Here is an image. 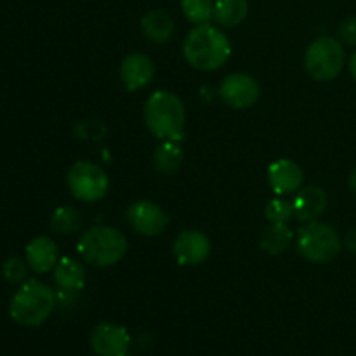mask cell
<instances>
[{
  "label": "cell",
  "mask_w": 356,
  "mask_h": 356,
  "mask_svg": "<svg viewBox=\"0 0 356 356\" xmlns=\"http://www.w3.org/2000/svg\"><path fill=\"white\" fill-rule=\"evenodd\" d=\"M183 56L198 72H216L232 56V44L219 26L195 24L183 42Z\"/></svg>",
  "instance_id": "1"
},
{
  "label": "cell",
  "mask_w": 356,
  "mask_h": 356,
  "mask_svg": "<svg viewBox=\"0 0 356 356\" xmlns=\"http://www.w3.org/2000/svg\"><path fill=\"white\" fill-rule=\"evenodd\" d=\"M58 299L56 292L40 280H26L9 302V315L17 325L38 327L52 315Z\"/></svg>",
  "instance_id": "2"
},
{
  "label": "cell",
  "mask_w": 356,
  "mask_h": 356,
  "mask_svg": "<svg viewBox=\"0 0 356 356\" xmlns=\"http://www.w3.org/2000/svg\"><path fill=\"white\" fill-rule=\"evenodd\" d=\"M143 118L148 131L159 139H179L183 136L186 110L184 103L170 90H156L146 99Z\"/></svg>",
  "instance_id": "3"
},
{
  "label": "cell",
  "mask_w": 356,
  "mask_h": 356,
  "mask_svg": "<svg viewBox=\"0 0 356 356\" xmlns=\"http://www.w3.org/2000/svg\"><path fill=\"white\" fill-rule=\"evenodd\" d=\"M80 257L94 268H110L127 254V238L111 226H94L76 243Z\"/></svg>",
  "instance_id": "4"
},
{
  "label": "cell",
  "mask_w": 356,
  "mask_h": 356,
  "mask_svg": "<svg viewBox=\"0 0 356 356\" xmlns=\"http://www.w3.org/2000/svg\"><path fill=\"white\" fill-rule=\"evenodd\" d=\"M343 249L339 233L327 222H306L298 233V252L313 264H327L336 259Z\"/></svg>",
  "instance_id": "5"
},
{
  "label": "cell",
  "mask_w": 356,
  "mask_h": 356,
  "mask_svg": "<svg viewBox=\"0 0 356 356\" xmlns=\"http://www.w3.org/2000/svg\"><path fill=\"white\" fill-rule=\"evenodd\" d=\"M343 42L334 37H318L305 52V70L316 82H330L344 68Z\"/></svg>",
  "instance_id": "6"
},
{
  "label": "cell",
  "mask_w": 356,
  "mask_h": 356,
  "mask_svg": "<svg viewBox=\"0 0 356 356\" xmlns=\"http://www.w3.org/2000/svg\"><path fill=\"white\" fill-rule=\"evenodd\" d=\"M70 193L80 202H97L106 197L110 179L99 165L92 162H76L66 176Z\"/></svg>",
  "instance_id": "7"
},
{
  "label": "cell",
  "mask_w": 356,
  "mask_h": 356,
  "mask_svg": "<svg viewBox=\"0 0 356 356\" xmlns=\"http://www.w3.org/2000/svg\"><path fill=\"white\" fill-rule=\"evenodd\" d=\"M219 96L233 110H247L259 101V82L249 73H232L219 87Z\"/></svg>",
  "instance_id": "8"
},
{
  "label": "cell",
  "mask_w": 356,
  "mask_h": 356,
  "mask_svg": "<svg viewBox=\"0 0 356 356\" xmlns=\"http://www.w3.org/2000/svg\"><path fill=\"white\" fill-rule=\"evenodd\" d=\"M127 221L139 235L159 236L169 225V216L155 202L138 200L129 205Z\"/></svg>",
  "instance_id": "9"
},
{
  "label": "cell",
  "mask_w": 356,
  "mask_h": 356,
  "mask_svg": "<svg viewBox=\"0 0 356 356\" xmlns=\"http://www.w3.org/2000/svg\"><path fill=\"white\" fill-rule=\"evenodd\" d=\"M89 343L97 356H127L131 348V336L125 327L103 322L94 327Z\"/></svg>",
  "instance_id": "10"
},
{
  "label": "cell",
  "mask_w": 356,
  "mask_h": 356,
  "mask_svg": "<svg viewBox=\"0 0 356 356\" xmlns=\"http://www.w3.org/2000/svg\"><path fill=\"white\" fill-rule=\"evenodd\" d=\"M172 254L179 266H198L211 254V240L200 229H186L174 240Z\"/></svg>",
  "instance_id": "11"
},
{
  "label": "cell",
  "mask_w": 356,
  "mask_h": 356,
  "mask_svg": "<svg viewBox=\"0 0 356 356\" xmlns=\"http://www.w3.org/2000/svg\"><path fill=\"white\" fill-rule=\"evenodd\" d=\"M268 183L277 195H291L302 188L305 172L291 159H278L268 167Z\"/></svg>",
  "instance_id": "12"
},
{
  "label": "cell",
  "mask_w": 356,
  "mask_h": 356,
  "mask_svg": "<svg viewBox=\"0 0 356 356\" xmlns=\"http://www.w3.org/2000/svg\"><path fill=\"white\" fill-rule=\"evenodd\" d=\"M155 76V65L152 59L141 52H132L122 61L120 79L127 90H141L152 83Z\"/></svg>",
  "instance_id": "13"
},
{
  "label": "cell",
  "mask_w": 356,
  "mask_h": 356,
  "mask_svg": "<svg viewBox=\"0 0 356 356\" xmlns=\"http://www.w3.org/2000/svg\"><path fill=\"white\" fill-rule=\"evenodd\" d=\"M292 205H294V216L298 221L312 222L316 221L327 211L329 195L325 193L323 188L309 184V186L296 191V198Z\"/></svg>",
  "instance_id": "14"
},
{
  "label": "cell",
  "mask_w": 356,
  "mask_h": 356,
  "mask_svg": "<svg viewBox=\"0 0 356 356\" xmlns=\"http://www.w3.org/2000/svg\"><path fill=\"white\" fill-rule=\"evenodd\" d=\"M24 261L33 273H49L59 261L58 245L49 236H37L24 249Z\"/></svg>",
  "instance_id": "15"
},
{
  "label": "cell",
  "mask_w": 356,
  "mask_h": 356,
  "mask_svg": "<svg viewBox=\"0 0 356 356\" xmlns=\"http://www.w3.org/2000/svg\"><path fill=\"white\" fill-rule=\"evenodd\" d=\"M141 30L145 37L153 44H165L172 38L174 21L165 10L153 9L143 16Z\"/></svg>",
  "instance_id": "16"
},
{
  "label": "cell",
  "mask_w": 356,
  "mask_h": 356,
  "mask_svg": "<svg viewBox=\"0 0 356 356\" xmlns=\"http://www.w3.org/2000/svg\"><path fill=\"white\" fill-rule=\"evenodd\" d=\"M54 282L63 291L79 292L86 285V270L79 261L72 257H61L54 266Z\"/></svg>",
  "instance_id": "17"
},
{
  "label": "cell",
  "mask_w": 356,
  "mask_h": 356,
  "mask_svg": "<svg viewBox=\"0 0 356 356\" xmlns=\"http://www.w3.org/2000/svg\"><path fill=\"white\" fill-rule=\"evenodd\" d=\"M183 148L176 139H163L153 152V165L160 174H176L183 165Z\"/></svg>",
  "instance_id": "18"
},
{
  "label": "cell",
  "mask_w": 356,
  "mask_h": 356,
  "mask_svg": "<svg viewBox=\"0 0 356 356\" xmlns=\"http://www.w3.org/2000/svg\"><path fill=\"white\" fill-rule=\"evenodd\" d=\"M292 238H294V235H292V229L289 228L287 222H270V226H266L261 233L259 245L270 256H278L289 249Z\"/></svg>",
  "instance_id": "19"
},
{
  "label": "cell",
  "mask_w": 356,
  "mask_h": 356,
  "mask_svg": "<svg viewBox=\"0 0 356 356\" xmlns=\"http://www.w3.org/2000/svg\"><path fill=\"white\" fill-rule=\"evenodd\" d=\"M247 14H249L247 0H216L214 2L216 23L225 28H235L242 24Z\"/></svg>",
  "instance_id": "20"
},
{
  "label": "cell",
  "mask_w": 356,
  "mask_h": 356,
  "mask_svg": "<svg viewBox=\"0 0 356 356\" xmlns=\"http://www.w3.org/2000/svg\"><path fill=\"white\" fill-rule=\"evenodd\" d=\"M51 228L59 235H73L82 228V216L76 209L63 205L52 212Z\"/></svg>",
  "instance_id": "21"
},
{
  "label": "cell",
  "mask_w": 356,
  "mask_h": 356,
  "mask_svg": "<svg viewBox=\"0 0 356 356\" xmlns=\"http://www.w3.org/2000/svg\"><path fill=\"white\" fill-rule=\"evenodd\" d=\"M184 17L193 24H204L214 19V2L212 0H181Z\"/></svg>",
  "instance_id": "22"
},
{
  "label": "cell",
  "mask_w": 356,
  "mask_h": 356,
  "mask_svg": "<svg viewBox=\"0 0 356 356\" xmlns=\"http://www.w3.org/2000/svg\"><path fill=\"white\" fill-rule=\"evenodd\" d=\"M294 216V205L287 198L277 197L268 202L264 209V218L270 222H289Z\"/></svg>",
  "instance_id": "23"
},
{
  "label": "cell",
  "mask_w": 356,
  "mask_h": 356,
  "mask_svg": "<svg viewBox=\"0 0 356 356\" xmlns=\"http://www.w3.org/2000/svg\"><path fill=\"white\" fill-rule=\"evenodd\" d=\"M28 264L19 257H9L6 263L2 264V275L7 282L10 284H21L26 280Z\"/></svg>",
  "instance_id": "24"
},
{
  "label": "cell",
  "mask_w": 356,
  "mask_h": 356,
  "mask_svg": "<svg viewBox=\"0 0 356 356\" xmlns=\"http://www.w3.org/2000/svg\"><path fill=\"white\" fill-rule=\"evenodd\" d=\"M337 33H339L341 42L351 45V47H356V16L346 17L344 21H341Z\"/></svg>",
  "instance_id": "25"
},
{
  "label": "cell",
  "mask_w": 356,
  "mask_h": 356,
  "mask_svg": "<svg viewBox=\"0 0 356 356\" xmlns=\"http://www.w3.org/2000/svg\"><path fill=\"white\" fill-rule=\"evenodd\" d=\"M344 245H346V249L350 250V252L356 254V228H351L350 232L346 233V236H344Z\"/></svg>",
  "instance_id": "26"
},
{
  "label": "cell",
  "mask_w": 356,
  "mask_h": 356,
  "mask_svg": "<svg viewBox=\"0 0 356 356\" xmlns=\"http://www.w3.org/2000/svg\"><path fill=\"white\" fill-rule=\"evenodd\" d=\"M348 68H350L351 76H353V80L356 82V51L351 54L350 61H348Z\"/></svg>",
  "instance_id": "27"
},
{
  "label": "cell",
  "mask_w": 356,
  "mask_h": 356,
  "mask_svg": "<svg viewBox=\"0 0 356 356\" xmlns=\"http://www.w3.org/2000/svg\"><path fill=\"white\" fill-rule=\"evenodd\" d=\"M348 184H350V190L353 191V195L356 197V167L353 170H351L350 179H348Z\"/></svg>",
  "instance_id": "28"
}]
</instances>
